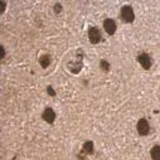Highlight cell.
Listing matches in <instances>:
<instances>
[{
  "mask_svg": "<svg viewBox=\"0 0 160 160\" xmlns=\"http://www.w3.org/2000/svg\"><path fill=\"white\" fill-rule=\"evenodd\" d=\"M121 18H122V20L126 22V23H131V22H134V19H135V14H134L132 8L129 7V5H125V7L121 9Z\"/></svg>",
  "mask_w": 160,
  "mask_h": 160,
  "instance_id": "obj_1",
  "label": "cell"
},
{
  "mask_svg": "<svg viewBox=\"0 0 160 160\" xmlns=\"http://www.w3.org/2000/svg\"><path fill=\"white\" fill-rule=\"evenodd\" d=\"M150 131V126H149V122L146 118H140L139 122H138V132L142 136L148 135Z\"/></svg>",
  "mask_w": 160,
  "mask_h": 160,
  "instance_id": "obj_2",
  "label": "cell"
},
{
  "mask_svg": "<svg viewBox=\"0 0 160 160\" xmlns=\"http://www.w3.org/2000/svg\"><path fill=\"white\" fill-rule=\"evenodd\" d=\"M88 39H90L91 43L97 44L101 41V33H100V30L97 28H95V27L90 28V30H88Z\"/></svg>",
  "mask_w": 160,
  "mask_h": 160,
  "instance_id": "obj_3",
  "label": "cell"
},
{
  "mask_svg": "<svg viewBox=\"0 0 160 160\" xmlns=\"http://www.w3.org/2000/svg\"><path fill=\"white\" fill-rule=\"evenodd\" d=\"M42 117L44 118V121H46V122L52 124V122L54 121V118H56V113H54V111H53L51 107H47V108L44 110Z\"/></svg>",
  "mask_w": 160,
  "mask_h": 160,
  "instance_id": "obj_4",
  "label": "cell"
},
{
  "mask_svg": "<svg viewBox=\"0 0 160 160\" xmlns=\"http://www.w3.org/2000/svg\"><path fill=\"white\" fill-rule=\"evenodd\" d=\"M138 61H139V63L141 64V67L145 68V69H149V68L151 67V58H150L148 54H145V53L140 54L139 58H138Z\"/></svg>",
  "mask_w": 160,
  "mask_h": 160,
  "instance_id": "obj_5",
  "label": "cell"
},
{
  "mask_svg": "<svg viewBox=\"0 0 160 160\" xmlns=\"http://www.w3.org/2000/svg\"><path fill=\"white\" fill-rule=\"evenodd\" d=\"M103 28H105L106 33L111 35V34H113L116 32V23L112 19H106L103 22Z\"/></svg>",
  "mask_w": 160,
  "mask_h": 160,
  "instance_id": "obj_6",
  "label": "cell"
},
{
  "mask_svg": "<svg viewBox=\"0 0 160 160\" xmlns=\"http://www.w3.org/2000/svg\"><path fill=\"white\" fill-rule=\"evenodd\" d=\"M39 63H41V66H42L43 68H47V67L51 64V56H48V54L42 56L41 58H39Z\"/></svg>",
  "mask_w": 160,
  "mask_h": 160,
  "instance_id": "obj_7",
  "label": "cell"
},
{
  "mask_svg": "<svg viewBox=\"0 0 160 160\" xmlns=\"http://www.w3.org/2000/svg\"><path fill=\"white\" fill-rule=\"evenodd\" d=\"M151 158L152 160H160V146H154L151 149Z\"/></svg>",
  "mask_w": 160,
  "mask_h": 160,
  "instance_id": "obj_8",
  "label": "cell"
},
{
  "mask_svg": "<svg viewBox=\"0 0 160 160\" xmlns=\"http://www.w3.org/2000/svg\"><path fill=\"white\" fill-rule=\"evenodd\" d=\"M83 151L87 154H92L93 152V142L92 141H86L83 144Z\"/></svg>",
  "mask_w": 160,
  "mask_h": 160,
  "instance_id": "obj_9",
  "label": "cell"
},
{
  "mask_svg": "<svg viewBox=\"0 0 160 160\" xmlns=\"http://www.w3.org/2000/svg\"><path fill=\"white\" fill-rule=\"evenodd\" d=\"M100 64H101V67L103 68V71H106V72H107V71L110 69V64H108L106 61H101V62H100Z\"/></svg>",
  "mask_w": 160,
  "mask_h": 160,
  "instance_id": "obj_10",
  "label": "cell"
},
{
  "mask_svg": "<svg viewBox=\"0 0 160 160\" xmlns=\"http://www.w3.org/2000/svg\"><path fill=\"white\" fill-rule=\"evenodd\" d=\"M47 92H48L51 96H54V95H56V92L53 91V88H52V87H48V88H47Z\"/></svg>",
  "mask_w": 160,
  "mask_h": 160,
  "instance_id": "obj_11",
  "label": "cell"
},
{
  "mask_svg": "<svg viewBox=\"0 0 160 160\" xmlns=\"http://www.w3.org/2000/svg\"><path fill=\"white\" fill-rule=\"evenodd\" d=\"M56 13H59L61 10H62V7H61V4H56Z\"/></svg>",
  "mask_w": 160,
  "mask_h": 160,
  "instance_id": "obj_12",
  "label": "cell"
},
{
  "mask_svg": "<svg viewBox=\"0 0 160 160\" xmlns=\"http://www.w3.org/2000/svg\"><path fill=\"white\" fill-rule=\"evenodd\" d=\"M0 51H2V58H4V47H0Z\"/></svg>",
  "mask_w": 160,
  "mask_h": 160,
  "instance_id": "obj_13",
  "label": "cell"
},
{
  "mask_svg": "<svg viewBox=\"0 0 160 160\" xmlns=\"http://www.w3.org/2000/svg\"><path fill=\"white\" fill-rule=\"evenodd\" d=\"M4 9H5V3L2 2V12H4Z\"/></svg>",
  "mask_w": 160,
  "mask_h": 160,
  "instance_id": "obj_14",
  "label": "cell"
}]
</instances>
